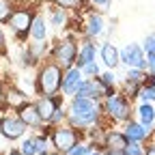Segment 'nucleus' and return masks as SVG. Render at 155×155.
Returning a JSON list of instances; mask_svg holds the SVG:
<instances>
[{"instance_id": "nucleus-1", "label": "nucleus", "mask_w": 155, "mask_h": 155, "mask_svg": "<svg viewBox=\"0 0 155 155\" xmlns=\"http://www.w3.org/2000/svg\"><path fill=\"white\" fill-rule=\"evenodd\" d=\"M63 67L56 63H48L41 67L37 75V91L41 97H52L58 93V88L63 86Z\"/></svg>"}, {"instance_id": "nucleus-2", "label": "nucleus", "mask_w": 155, "mask_h": 155, "mask_svg": "<svg viewBox=\"0 0 155 155\" xmlns=\"http://www.w3.org/2000/svg\"><path fill=\"white\" fill-rule=\"evenodd\" d=\"M97 106L91 97H75L71 101V112H69V123L71 127H86L97 121Z\"/></svg>"}, {"instance_id": "nucleus-3", "label": "nucleus", "mask_w": 155, "mask_h": 155, "mask_svg": "<svg viewBox=\"0 0 155 155\" xmlns=\"http://www.w3.org/2000/svg\"><path fill=\"white\" fill-rule=\"evenodd\" d=\"M78 138H80V134H78L73 127H58V129H54V134H52L54 147H56L58 151H65V153H67L71 147L78 144Z\"/></svg>"}, {"instance_id": "nucleus-4", "label": "nucleus", "mask_w": 155, "mask_h": 155, "mask_svg": "<svg viewBox=\"0 0 155 155\" xmlns=\"http://www.w3.org/2000/svg\"><path fill=\"white\" fill-rule=\"evenodd\" d=\"M54 54H56V61L63 69H71V65L78 58V45L73 43V39H65V41H61L56 45Z\"/></svg>"}, {"instance_id": "nucleus-5", "label": "nucleus", "mask_w": 155, "mask_h": 155, "mask_svg": "<svg viewBox=\"0 0 155 155\" xmlns=\"http://www.w3.org/2000/svg\"><path fill=\"white\" fill-rule=\"evenodd\" d=\"M32 13L28 11V9H19V11H15L11 17H9V22H11V28L15 30V35L19 37V39H24L26 37V32L32 28Z\"/></svg>"}, {"instance_id": "nucleus-6", "label": "nucleus", "mask_w": 155, "mask_h": 155, "mask_svg": "<svg viewBox=\"0 0 155 155\" xmlns=\"http://www.w3.org/2000/svg\"><path fill=\"white\" fill-rule=\"evenodd\" d=\"M24 131H26V123H24L22 119L7 116V119L0 121V134H2L7 140H17V138H22Z\"/></svg>"}, {"instance_id": "nucleus-7", "label": "nucleus", "mask_w": 155, "mask_h": 155, "mask_svg": "<svg viewBox=\"0 0 155 155\" xmlns=\"http://www.w3.org/2000/svg\"><path fill=\"white\" fill-rule=\"evenodd\" d=\"M121 61L129 67H136V69H142L147 67V61H144V54H142V48L136 45V43H129L123 52H121Z\"/></svg>"}, {"instance_id": "nucleus-8", "label": "nucleus", "mask_w": 155, "mask_h": 155, "mask_svg": "<svg viewBox=\"0 0 155 155\" xmlns=\"http://www.w3.org/2000/svg\"><path fill=\"white\" fill-rule=\"evenodd\" d=\"M106 110H108V114L112 116V119H116V121H125L129 116V104L123 99V97H108Z\"/></svg>"}, {"instance_id": "nucleus-9", "label": "nucleus", "mask_w": 155, "mask_h": 155, "mask_svg": "<svg viewBox=\"0 0 155 155\" xmlns=\"http://www.w3.org/2000/svg\"><path fill=\"white\" fill-rule=\"evenodd\" d=\"M106 95V86L101 84V80H82L75 88V97H101Z\"/></svg>"}, {"instance_id": "nucleus-10", "label": "nucleus", "mask_w": 155, "mask_h": 155, "mask_svg": "<svg viewBox=\"0 0 155 155\" xmlns=\"http://www.w3.org/2000/svg\"><path fill=\"white\" fill-rule=\"evenodd\" d=\"M19 119H22L26 125L30 127H37V125H41V114H39V108L37 104H24L22 108H19Z\"/></svg>"}, {"instance_id": "nucleus-11", "label": "nucleus", "mask_w": 155, "mask_h": 155, "mask_svg": "<svg viewBox=\"0 0 155 155\" xmlns=\"http://www.w3.org/2000/svg\"><path fill=\"white\" fill-rule=\"evenodd\" d=\"M80 82H82V71L75 69V67H71L67 71V75H65V80H63V91L67 95H75V88H78Z\"/></svg>"}, {"instance_id": "nucleus-12", "label": "nucleus", "mask_w": 155, "mask_h": 155, "mask_svg": "<svg viewBox=\"0 0 155 155\" xmlns=\"http://www.w3.org/2000/svg\"><path fill=\"white\" fill-rule=\"evenodd\" d=\"M37 108H39V114H41L43 121H52V116H54V112H56V108H58L54 95H52V97H41V101L37 104Z\"/></svg>"}, {"instance_id": "nucleus-13", "label": "nucleus", "mask_w": 155, "mask_h": 155, "mask_svg": "<svg viewBox=\"0 0 155 155\" xmlns=\"http://www.w3.org/2000/svg\"><path fill=\"white\" fill-rule=\"evenodd\" d=\"M147 134H149V129H147L142 123H134V121H129L127 127H125V136L129 138V142H140Z\"/></svg>"}, {"instance_id": "nucleus-14", "label": "nucleus", "mask_w": 155, "mask_h": 155, "mask_svg": "<svg viewBox=\"0 0 155 155\" xmlns=\"http://www.w3.org/2000/svg\"><path fill=\"white\" fill-rule=\"evenodd\" d=\"M101 58H104V63L108 67H116L119 61H121V52L116 50L112 43H104L101 45Z\"/></svg>"}, {"instance_id": "nucleus-15", "label": "nucleus", "mask_w": 155, "mask_h": 155, "mask_svg": "<svg viewBox=\"0 0 155 155\" xmlns=\"http://www.w3.org/2000/svg\"><path fill=\"white\" fill-rule=\"evenodd\" d=\"M106 144L108 149H116V151H123L127 144H129V138L125 134H119V131H110L108 138H106Z\"/></svg>"}, {"instance_id": "nucleus-16", "label": "nucleus", "mask_w": 155, "mask_h": 155, "mask_svg": "<svg viewBox=\"0 0 155 155\" xmlns=\"http://www.w3.org/2000/svg\"><path fill=\"white\" fill-rule=\"evenodd\" d=\"M93 61H95V45H93V43H84L82 50L78 52V58H75L78 69H82L86 63H93Z\"/></svg>"}, {"instance_id": "nucleus-17", "label": "nucleus", "mask_w": 155, "mask_h": 155, "mask_svg": "<svg viewBox=\"0 0 155 155\" xmlns=\"http://www.w3.org/2000/svg\"><path fill=\"white\" fill-rule=\"evenodd\" d=\"M138 114H140V123L151 131V125H153V119H155V110H153V106H149V104L144 101V104L140 106Z\"/></svg>"}, {"instance_id": "nucleus-18", "label": "nucleus", "mask_w": 155, "mask_h": 155, "mask_svg": "<svg viewBox=\"0 0 155 155\" xmlns=\"http://www.w3.org/2000/svg\"><path fill=\"white\" fill-rule=\"evenodd\" d=\"M5 97H7L9 106H15V108H22V106L26 104V95H24L22 91H17V88H9V91L5 93Z\"/></svg>"}, {"instance_id": "nucleus-19", "label": "nucleus", "mask_w": 155, "mask_h": 155, "mask_svg": "<svg viewBox=\"0 0 155 155\" xmlns=\"http://www.w3.org/2000/svg\"><path fill=\"white\" fill-rule=\"evenodd\" d=\"M30 35L37 39V41H43L45 39V19L41 15H37L32 19V28H30Z\"/></svg>"}, {"instance_id": "nucleus-20", "label": "nucleus", "mask_w": 155, "mask_h": 155, "mask_svg": "<svg viewBox=\"0 0 155 155\" xmlns=\"http://www.w3.org/2000/svg\"><path fill=\"white\" fill-rule=\"evenodd\" d=\"M101 30H104L101 17H99V15H91V17H88V28H86V32H88L91 37H97Z\"/></svg>"}, {"instance_id": "nucleus-21", "label": "nucleus", "mask_w": 155, "mask_h": 155, "mask_svg": "<svg viewBox=\"0 0 155 155\" xmlns=\"http://www.w3.org/2000/svg\"><path fill=\"white\" fill-rule=\"evenodd\" d=\"M52 24L58 26V28H65L67 26V13H65V9H61V7L52 9Z\"/></svg>"}, {"instance_id": "nucleus-22", "label": "nucleus", "mask_w": 155, "mask_h": 155, "mask_svg": "<svg viewBox=\"0 0 155 155\" xmlns=\"http://www.w3.org/2000/svg\"><path fill=\"white\" fill-rule=\"evenodd\" d=\"M13 13H11V2L9 0H0V22H5V19H9Z\"/></svg>"}, {"instance_id": "nucleus-23", "label": "nucleus", "mask_w": 155, "mask_h": 155, "mask_svg": "<svg viewBox=\"0 0 155 155\" xmlns=\"http://www.w3.org/2000/svg\"><path fill=\"white\" fill-rule=\"evenodd\" d=\"M140 97L144 101H153L155 99V84H149V86L140 88Z\"/></svg>"}, {"instance_id": "nucleus-24", "label": "nucleus", "mask_w": 155, "mask_h": 155, "mask_svg": "<svg viewBox=\"0 0 155 155\" xmlns=\"http://www.w3.org/2000/svg\"><path fill=\"white\" fill-rule=\"evenodd\" d=\"M123 153H125V155H144V151H142V147H140L138 142H129V144L123 149Z\"/></svg>"}, {"instance_id": "nucleus-25", "label": "nucleus", "mask_w": 155, "mask_h": 155, "mask_svg": "<svg viewBox=\"0 0 155 155\" xmlns=\"http://www.w3.org/2000/svg\"><path fill=\"white\" fill-rule=\"evenodd\" d=\"M35 149H37V155H48V140L35 138Z\"/></svg>"}, {"instance_id": "nucleus-26", "label": "nucleus", "mask_w": 155, "mask_h": 155, "mask_svg": "<svg viewBox=\"0 0 155 155\" xmlns=\"http://www.w3.org/2000/svg\"><path fill=\"white\" fill-rule=\"evenodd\" d=\"M54 2L61 9H78L80 7V0H54Z\"/></svg>"}, {"instance_id": "nucleus-27", "label": "nucleus", "mask_w": 155, "mask_h": 155, "mask_svg": "<svg viewBox=\"0 0 155 155\" xmlns=\"http://www.w3.org/2000/svg\"><path fill=\"white\" fill-rule=\"evenodd\" d=\"M88 151H91V147H86V144H75V147H71L67 153H69V155H86Z\"/></svg>"}, {"instance_id": "nucleus-28", "label": "nucleus", "mask_w": 155, "mask_h": 155, "mask_svg": "<svg viewBox=\"0 0 155 155\" xmlns=\"http://www.w3.org/2000/svg\"><path fill=\"white\" fill-rule=\"evenodd\" d=\"M22 151L24 155H37V149H35V140H26L24 144H22Z\"/></svg>"}, {"instance_id": "nucleus-29", "label": "nucleus", "mask_w": 155, "mask_h": 155, "mask_svg": "<svg viewBox=\"0 0 155 155\" xmlns=\"http://www.w3.org/2000/svg\"><path fill=\"white\" fill-rule=\"evenodd\" d=\"M82 71L88 73V75H99V67H97L95 63H86V65L82 67Z\"/></svg>"}, {"instance_id": "nucleus-30", "label": "nucleus", "mask_w": 155, "mask_h": 155, "mask_svg": "<svg viewBox=\"0 0 155 155\" xmlns=\"http://www.w3.org/2000/svg\"><path fill=\"white\" fill-rule=\"evenodd\" d=\"M144 48H147V52H149V54H155V35L147 37V41H144Z\"/></svg>"}, {"instance_id": "nucleus-31", "label": "nucleus", "mask_w": 155, "mask_h": 155, "mask_svg": "<svg viewBox=\"0 0 155 155\" xmlns=\"http://www.w3.org/2000/svg\"><path fill=\"white\" fill-rule=\"evenodd\" d=\"M101 84H104L106 88H112V84H114V75H112V73H104V75H101Z\"/></svg>"}, {"instance_id": "nucleus-32", "label": "nucleus", "mask_w": 155, "mask_h": 155, "mask_svg": "<svg viewBox=\"0 0 155 155\" xmlns=\"http://www.w3.org/2000/svg\"><path fill=\"white\" fill-rule=\"evenodd\" d=\"M140 78H142V73H140V69H136V67L127 73V80H131V82H140Z\"/></svg>"}, {"instance_id": "nucleus-33", "label": "nucleus", "mask_w": 155, "mask_h": 155, "mask_svg": "<svg viewBox=\"0 0 155 155\" xmlns=\"http://www.w3.org/2000/svg\"><path fill=\"white\" fill-rule=\"evenodd\" d=\"M147 65H149V71H151V75L155 78V54H149V61H147Z\"/></svg>"}, {"instance_id": "nucleus-34", "label": "nucleus", "mask_w": 155, "mask_h": 155, "mask_svg": "<svg viewBox=\"0 0 155 155\" xmlns=\"http://www.w3.org/2000/svg\"><path fill=\"white\" fill-rule=\"evenodd\" d=\"M61 119H65V112H63V108H56V112L52 116V123H58Z\"/></svg>"}, {"instance_id": "nucleus-35", "label": "nucleus", "mask_w": 155, "mask_h": 155, "mask_svg": "<svg viewBox=\"0 0 155 155\" xmlns=\"http://www.w3.org/2000/svg\"><path fill=\"white\" fill-rule=\"evenodd\" d=\"M0 52H5V35L0 30Z\"/></svg>"}, {"instance_id": "nucleus-36", "label": "nucleus", "mask_w": 155, "mask_h": 155, "mask_svg": "<svg viewBox=\"0 0 155 155\" xmlns=\"http://www.w3.org/2000/svg\"><path fill=\"white\" fill-rule=\"evenodd\" d=\"M91 2H95V5H101V7H106L110 0H91Z\"/></svg>"}, {"instance_id": "nucleus-37", "label": "nucleus", "mask_w": 155, "mask_h": 155, "mask_svg": "<svg viewBox=\"0 0 155 155\" xmlns=\"http://www.w3.org/2000/svg\"><path fill=\"white\" fill-rule=\"evenodd\" d=\"M144 155H155V147H151V149H149V151H147Z\"/></svg>"}, {"instance_id": "nucleus-38", "label": "nucleus", "mask_w": 155, "mask_h": 155, "mask_svg": "<svg viewBox=\"0 0 155 155\" xmlns=\"http://www.w3.org/2000/svg\"><path fill=\"white\" fill-rule=\"evenodd\" d=\"M9 155H24L22 151H9Z\"/></svg>"}, {"instance_id": "nucleus-39", "label": "nucleus", "mask_w": 155, "mask_h": 155, "mask_svg": "<svg viewBox=\"0 0 155 155\" xmlns=\"http://www.w3.org/2000/svg\"><path fill=\"white\" fill-rule=\"evenodd\" d=\"M86 155H101V153H99V151H88Z\"/></svg>"}]
</instances>
